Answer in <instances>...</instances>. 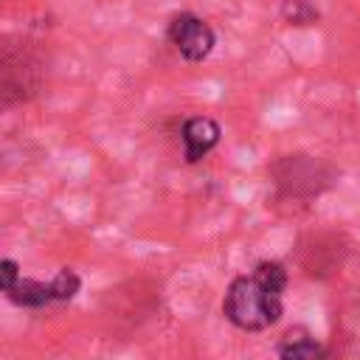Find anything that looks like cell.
Returning <instances> with one entry per match:
<instances>
[{"label":"cell","mask_w":360,"mask_h":360,"mask_svg":"<svg viewBox=\"0 0 360 360\" xmlns=\"http://www.w3.org/2000/svg\"><path fill=\"white\" fill-rule=\"evenodd\" d=\"M45 53L31 37H6L0 51V93L3 107L22 104L42 90Z\"/></svg>","instance_id":"1"},{"label":"cell","mask_w":360,"mask_h":360,"mask_svg":"<svg viewBox=\"0 0 360 360\" xmlns=\"http://www.w3.org/2000/svg\"><path fill=\"white\" fill-rule=\"evenodd\" d=\"M284 307H281V292H273L264 287L253 273L250 276H236L228 284V292L222 298V315L245 332H262L273 323H278Z\"/></svg>","instance_id":"2"},{"label":"cell","mask_w":360,"mask_h":360,"mask_svg":"<svg viewBox=\"0 0 360 360\" xmlns=\"http://www.w3.org/2000/svg\"><path fill=\"white\" fill-rule=\"evenodd\" d=\"M276 188L290 200L318 197L329 186V169L309 155H281L270 166Z\"/></svg>","instance_id":"3"},{"label":"cell","mask_w":360,"mask_h":360,"mask_svg":"<svg viewBox=\"0 0 360 360\" xmlns=\"http://www.w3.org/2000/svg\"><path fill=\"white\" fill-rule=\"evenodd\" d=\"M166 37L169 42L177 48V53L186 59V62H202L211 56L214 45H217V34L214 28L191 14V11H180L169 20V28H166Z\"/></svg>","instance_id":"4"},{"label":"cell","mask_w":360,"mask_h":360,"mask_svg":"<svg viewBox=\"0 0 360 360\" xmlns=\"http://www.w3.org/2000/svg\"><path fill=\"white\" fill-rule=\"evenodd\" d=\"M219 124L214 118L205 115H194L188 121H183L180 127V138H183V158L186 163H200L217 143H219Z\"/></svg>","instance_id":"5"},{"label":"cell","mask_w":360,"mask_h":360,"mask_svg":"<svg viewBox=\"0 0 360 360\" xmlns=\"http://www.w3.org/2000/svg\"><path fill=\"white\" fill-rule=\"evenodd\" d=\"M6 298L25 309H42V307L53 304L51 281H37V278H22V276L17 278V284L11 290H6Z\"/></svg>","instance_id":"6"},{"label":"cell","mask_w":360,"mask_h":360,"mask_svg":"<svg viewBox=\"0 0 360 360\" xmlns=\"http://www.w3.org/2000/svg\"><path fill=\"white\" fill-rule=\"evenodd\" d=\"M276 354L284 360H318L326 357V349L304 329H290L284 335V340L276 346Z\"/></svg>","instance_id":"7"},{"label":"cell","mask_w":360,"mask_h":360,"mask_svg":"<svg viewBox=\"0 0 360 360\" xmlns=\"http://www.w3.org/2000/svg\"><path fill=\"white\" fill-rule=\"evenodd\" d=\"M281 20L290 25H315L321 20V11L309 0H284L281 3Z\"/></svg>","instance_id":"8"},{"label":"cell","mask_w":360,"mask_h":360,"mask_svg":"<svg viewBox=\"0 0 360 360\" xmlns=\"http://www.w3.org/2000/svg\"><path fill=\"white\" fill-rule=\"evenodd\" d=\"M79 287H82V278H79V273L70 270V267H62V270L51 278V292H53V301H59V304L70 301V298L79 292Z\"/></svg>","instance_id":"9"},{"label":"cell","mask_w":360,"mask_h":360,"mask_svg":"<svg viewBox=\"0 0 360 360\" xmlns=\"http://www.w3.org/2000/svg\"><path fill=\"white\" fill-rule=\"evenodd\" d=\"M253 276L273 292H284V287H287V270L281 262H259L253 267Z\"/></svg>","instance_id":"10"},{"label":"cell","mask_w":360,"mask_h":360,"mask_svg":"<svg viewBox=\"0 0 360 360\" xmlns=\"http://www.w3.org/2000/svg\"><path fill=\"white\" fill-rule=\"evenodd\" d=\"M17 278H20V264L14 259H3L0 262V290L3 292L11 290L17 284Z\"/></svg>","instance_id":"11"}]
</instances>
